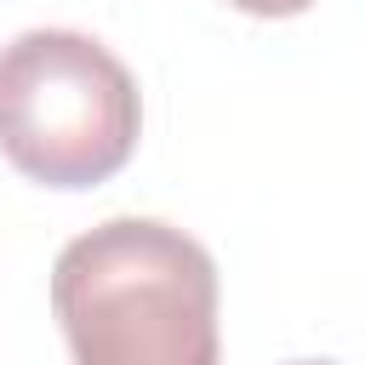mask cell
Instances as JSON below:
<instances>
[{"mask_svg":"<svg viewBox=\"0 0 365 365\" xmlns=\"http://www.w3.org/2000/svg\"><path fill=\"white\" fill-rule=\"evenodd\" d=\"M291 365H331V359H291Z\"/></svg>","mask_w":365,"mask_h":365,"instance_id":"cell-4","label":"cell"},{"mask_svg":"<svg viewBox=\"0 0 365 365\" xmlns=\"http://www.w3.org/2000/svg\"><path fill=\"white\" fill-rule=\"evenodd\" d=\"M228 6H240V11H251V17H297V11H308L314 0H228Z\"/></svg>","mask_w":365,"mask_h":365,"instance_id":"cell-3","label":"cell"},{"mask_svg":"<svg viewBox=\"0 0 365 365\" xmlns=\"http://www.w3.org/2000/svg\"><path fill=\"white\" fill-rule=\"evenodd\" d=\"M51 314L74 365H217V262L154 217H108L51 268Z\"/></svg>","mask_w":365,"mask_h":365,"instance_id":"cell-1","label":"cell"},{"mask_svg":"<svg viewBox=\"0 0 365 365\" xmlns=\"http://www.w3.org/2000/svg\"><path fill=\"white\" fill-rule=\"evenodd\" d=\"M143 131L131 68L80 29H29L0 51V154L46 188L108 182Z\"/></svg>","mask_w":365,"mask_h":365,"instance_id":"cell-2","label":"cell"}]
</instances>
